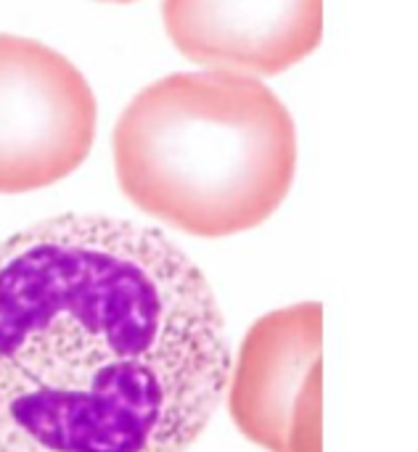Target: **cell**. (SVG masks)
<instances>
[{
  "mask_svg": "<svg viewBox=\"0 0 418 452\" xmlns=\"http://www.w3.org/2000/svg\"><path fill=\"white\" fill-rule=\"evenodd\" d=\"M230 363L212 283L162 230L61 214L0 243V452H188Z\"/></svg>",
  "mask_w": 418,
  "mask_h": 452,
  "instance_id": "obj_1",
  "label": "cell"
},
{
  "mask_svg": "<svg viewBox=\"0 0 418 452\" xmlns=\"http://www.w3.org/2000/svg\"><path fill=\"white\" fill-rule=\"evenodd\" d=\"M122 193L196 238H228L275 214L297 175V124L252 74L172 72L125 106L112 135Z\"/></svg>",
  "mask_w": 418,
  "mask_h": 452,
  "instance_id": "obj_2",
  "label": "cell"
},
{
  "mask_svg": "<svg viewBox=\"0 0 418 452\" xmlns=\"http://www.w3.org/2000/svg\"><path fill=\"white\" fill-rule=\"evenodd\" d=\"M96 122L93 87L64 53L0 32V193L69 177L87 159Z\"/></svg>",
  "mask_w": 418,
  "mask_h": 452,
  "instance_id": "obj_3",
  "label": "cell"
},
{
  "mask_svg": "<svg viewBox=\"0 0 418 452\" xmlns=\"http://www.w3.org/2000/svg\"><path fill=\"white\" fill-rule=\"evenodd\" d=\"M323 307L299 302L257 318L230 363L233 426L265 452H320Z\"/></svg>",
  "mask_w": 418,
  "mask_h": 452,
  "instance_id": "obj_4",
  "label": "cell"
},
{
  "mask_svg": "<svg viewBox=\"0 0 418 452\" xmlns=\"http://www.w3.org/2000/svg\"><path fill=\"white\" fill-rule=\"evenodd\" d=\"M162 19L196 64L273 77L320 45L323 0H162Z\"/></svg>",
  "mask_w": 418,
  "mask_h": 452,
  "instance_id": "obj_5",
  "label": "cell"
},
{
  "mask_svg": "<svg viewBox=\"0 0 418 452\" xmlns=\"http://www.w3.org/2000/svg\"><path fill=\"white\" fill-rule=\"evenodd\" d=\"M101 3H133V0H101Z\"/></svg>",
  "mask_w": 418,
  "mask_h": 452,
  "instance_id": "obj_6",
  "label": "cell"
}]
</instances>
